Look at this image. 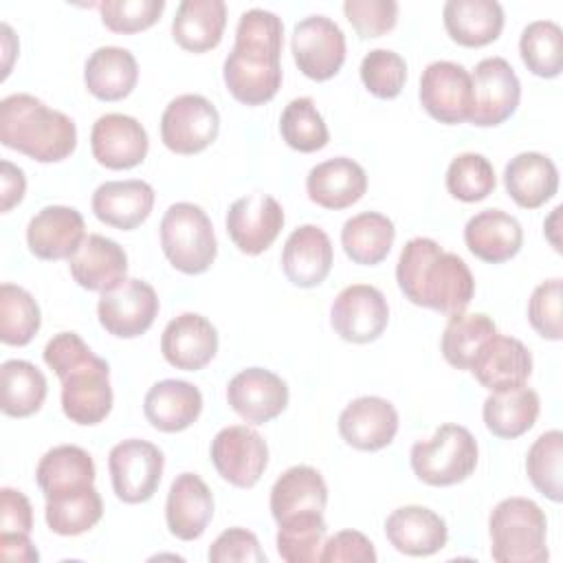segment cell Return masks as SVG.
I'll return each instance as SVG.
<instances>
[{
	"instance_id": "cell-1",
	"label": "cell",
	"mask_w": 563,
	"mask_h": 563,
	"mask_svg": "<svg viewBox=\"0 0 563 563\" xmlns=\"http://www.w3.org/2000/svg\"><path fill=\"white\" fill-rule=\"evenodd\" d=\"M284 22L266 9H249L240 15L235 44L224 59L227 90L246 106L271 101L282 88Z\"/></svg>"
},
{
	"instance_id": "cell-2",
	"label": "cell",
	"mask_w": 563,
	"mask_h": 563,
	"mask_svg": "<svg viewBox=\"0 0 563 563\" xmlns=\"http://www.w3.org/2000/svg\"><path fill=\"white\" fill-rule=\"evenodd\" d=\"M396 282L411 303L449 317L464 312L475 295L468 264L431 238H411L402 246Z\"/></svg>"
},
{
	"instance_id": "cell-3",
	"label": "cell",
	"mask_w": 563,
	"mask_h": 563,
	"mask_svg": "<svg viewBox=\"0 0 563 563\" xmlns=\"http://www.w3.org/2000/svg\"><path fill=\"white\" fill-rule=\"evenodd\" d=\"M0 143L37 163H59L75 152L77 128L42 99L15 92L0 101Z\"/></svg>"
},
{
	"instance_id": "cell-4",
	"label": "cell",
	"mask_w": 563,
	"mask_h": 563,
	"mask_svg": "<svg viewBox=\"0 0 563 563\" xmlns=\"http://www.w3.org/2000/svg\"><path fill=\"white\" fill-rule=\"evenodd\" d=\"M488 532L497 563H543L550 556L545 512L528 497L501 499L488 517Z\"/></svg>"
},
{
	"instance_id": "cell-5",
	"label": "cell",
	"mask_w": 563,
	"mask_h": 563,
	"mask_svg": "<svg viewBox=\"0 0 563 563\" xmlns=\"http://www.w3.org/2000/svg\"><path fill=\"white\" fill-rule=\"evenodd\" d=\"M477 440L462 427L446 422L429 440L411 446L409 462L416 477L429 486H453L468 479L477 466Z\"/></svg>"
},
{
	"instance_id": "cell-6",
	"label": "cell",
	"mask_w": 563,
	"mask_h": 563,
	"mask_svg": "<svg viewBox=\"0 0 563 563\" xmlns=\"http://www.w3.org/2000/svg\"><path fill=\"white\" fill-rule=\"evenodd\" d=\"M161 246L167 262L185 275L205 273L218 255L213 224L194 202H174L163 213Z\"/></svg>"
},
{
	"instance_id": "cell-7",
	"label": "cell",
	"mask_w": 563,
	"mask_h": 563,
	"mask_svg": "<svg viewBox=\"0 0 563 563\" xmlns=\"http://www.w3.org/2000/svg\"><path fill=\"white\" fill-rule=\"evenodd\" d=\"M62 383V411L75 424H99L112 409L110 365L95 352L66 369Z\"/></svg>"
},
{
	"instance_id": "cell-8",
	"label": "cell",
	"mask_w": 563,
	"mask_h": 563,
	"mask_svg": "<svg viewBox=\"0 0 563 563\" xmlns=\"http://www.w3.org/2000/svg\"><path fill=\"white\" fill-rule=\"evenodd\" d=\"M163 451L139 438L123 440L110 449L108 471L112 490L123 504H143L154 497L163 477Z\"/></svg>"
},
{
	"instance_id": "cell-9",
	"label": "cell",
	"mask_w": 563,
	"mask_h": 563,
	"mask_svg": "<svg viewBox=\"0 0 563 563\" xmlns=\"http://www.w3.org/2000/svg\"><path fill=\"white\" fill-rule=\"evenodd\" d=\"M220 132V114L202 95H178L161 117V141L174 154H198L207 150Z\"/></svg>"
},
{
	"instance_id": "cell-10",
	"label": "cell",
	"mask_w": 563,
	"mask_h": 563,
	"mask_svg": "<svg viewBox=\"0 0 563 563\" xmlns=\"http://www.w3.org/2000/svg\"><path fill=\"white\" fill-rule=\"evenodd\" d=\"M418 97L431 119L444 125L464 123L473 110L471 73L457 62H431L422 70Z\"/></svg>"
},
{
	"instance_id": "cell-11",
	"label": "cell",
	"mask_w": 563,
	"mask_h": 563,
	"mask_svg": "<svg viewBox=\"0 0 563 563\" xmlns=\"http://www.w3.org/2000/svg\"><path fill=\"white\" fill-rule=\"evenodd\" d=\"M158 314L156 290L136 277H125L110 290H103L97 303L101 328L119 339H134L147 332Z\"/></svg>"
},
{
	"instance_id": "cell-12",
	"label": "cell",
	"mask_w": 563,
	"mask_h": 563,
	"mask_svg": "<svg viewBox=\"0 0 563 563\" xmlns=\"http://www.w3.org/2000/svg\"><path fill=\"white\" fill-rule=\"evenodd\" d=\"M211 462L218 475L238 488H253L266 471V440L246 424H229L211 440Z\"/></svg>"
},
{
	"instance_id": "cell-13",
	"label": "cell",
	"mask_w": 563,
	"mask_h": 563,
	"mask_svg": "<svg viewBox=\"0 0 563 563\" xmlns=\"http://www.w3.org/2000/svg\"><path fill=\"white\" fill-rule=\"evenodd\" d=\"M473 110L468 121L477 128H495L510 119L521 99V84L504 57L482 59L473 75Z\"/></svg>"
},
{
	"instance_id": "cell-14",
	"label": "cell",
	"mask_w": 563,
	"mask_h": 563,
	"mask_svg": "<svg viewBox=\"0 0 563 563\" xmlns=\"http://www.w3.org/2000/svg\"><path fill=\"white\" fill-rule=\"evenodd\" d=\"M292 57L299 70L314 81L334 77L345 62V35L325 15H308L292 29Z\"/></svg>"
},
{
	"instance_id": "cell-15",
	"label": "cell",
	"mask_w": 563,
	"mask_h": 563,
	"mask_svg": "<svg viewBox=\"0 0 563 563\" xmlns=\"http://www.w3.org/2000/svg\"><path fill=\"white\" fill-rule=\"evenodd\" d=\"M330 323L343 341H376L389 323L387 299L376 286L369 284L345 286L330 306Z\"/></svg>"
},
{
	"instance_id": "cell-16",
	"label": "cell",
	"mask_w": 563,
	"mask_h": 563,
	"mask_svg": "<svg viewBox=\"0 0 563 563\" xmlns=\"http://www.w3.org/2000/svg\"><path fill=\"white\" fill-rule=\"evenodd\" d=\"M284 229V209L268 194H246L227 211V233L238 251L246 255L264 253Z\"/></svg>"
},
{
	"instance_id": "cell-17",
	"label": "cell",
	"mask_w": 563,
	"mask_h": 563,
	"mask_svg": "<svg viewBox=\"0 0 563 563\" xmlns=\"http://www.w3.org/2000/svg\"><path fill=\"white\" fill-rule=\"evenodd\" d=\"M90 150L95 161L108 169H132L145 161L150 139L134 117L108 112L90 130Z\"/></svg>"
},
{
	"instance_id": "cell-18",
	"label": "cell",
	"mask_w": 563,
	"mask_h": 563,
	"mask_svg": "<svg viewBox=\"0 0 563 563\" xmlns=\"http://www.w3.org/2000/svg\"><path fill=\"white\" fill-rule=\"evenodd\" d=\"M227 400L242 420L264 424L286 409L288 385L271 369L246 367L229 380Z\"/></svg>"
},
{
	"instance_id": "cell-19",
	"label": "cell",
	"mask_w": 563,
	"mask_h": 563,
	"mask_svg": "<svg viewBox=\"0 0 563 563\" xmlns=\"http://www.w3.org/2000/svg\"><path fill=\"white\" fill-rule=\"evenodd\" d=\"M471 374L488 391L521 387L532 374V354L515 336L495 332L475 354Z\"/></svg>"
},
{
	"instance_id": "cell-20",
	"label": "cell",
	"mask_w": 563,
	"mask_h": 563,
	"mask_svg": "<svg viewBox=\"0 0 563 563\" xmlns=\"http://www.w3.org/2000/svg\"><path fill=\"white\" fill-rule=\"evenodd\" d=\"M84 240V216L75 207L48 205L26 224L29 251L40 260H70Z\"/></svg>"
},
{
	"instance_id": "cell-21",
	"label": "cell",
	"mask_w": 563,
	"mask_h": 563,
	"mask_svg": "<svg viewBox=\"0 0 563 563\" xmlns=\"http://www.w3.org/2000/svg\"><path fill=\"white\" fill-rule=\"evenodd\" d=\"M339 433L358 451H380L398 433V411L380 396L354 398L339 416Z\"/></svg>"
},
{
	"instance_id": "cell-22",
	"label": "cell",
	"mask_w": 563,
	"mask_h": 563,
	"mask_svg": "<svg viewBox=\"0 0 563 563\" xmlns=\"http://www.w3.org/2000/svg\"><path fill=\"white\" fill-rule=\"evenodd\" d=\"M161 352L172 367L198 372L211 363L218 352V330L207 317L183 312L165 325Z\"/></svg>"
},
{
	"instance_id": "cell-23",
	"label": "cell",
	"mask_w": 563,
	"mask_h": 563,
	"mask_svg": "<svg viewBox=\"0 0 563 563\" xmlns=\"http://www.w3.org/2000/svg\"><path fill=\"white\" fill-rule=\"evenodd\" d=\"M213 517V495L196 473H180L169 486L165 501V521L180 541H194L205 534Z\"/></svg>"
},
{
	"instance_id": "cell-24",
	"label": "cell",
	"mask_w": 563,
	"mask_h": 563,
	"mask_svg": "<svg viewBox=\"0 0 563 563\" xmlns=\"http://www.w3.org/2000/svg\"><path fill=\"white\" fill-rule=\"evenodd\" d=\"M334 262V251L328 233L317 224L297 227L282 251V268L288 282L299 288L319 286Z\"/></svg>"
},
{
	"instance_id": "cell-25",
	"label": "cell",
	"mask_w": 563,
	"mask_h": 563,
	"mask_svg": "<svg viewBox=\"0 0 563 563\" xmlns=\"http://www.w3.org/2000/svg\"><path fill=\"white\" fill-rule=\"evenodd\" d=\"M385 537L407 556H431L446 545V521L427 506H400L385 519Z\"/></svg>"
},
{
	"instance_id": "cell-26",
	"label": "cell",
	"mask_w": 563,
	"mask_h": 563,
	"mask_svg": "<svg viewBox=\"0 0 563 563\" xmlns=\"http://www.w3.org/2000/svg\"><path fill=\"white\" fill-rule=\"evenodd\" d=\"M154 207V189L139 178L101 183L92 194V213L99 222L119 231H132L143 224Z\"/></svg>"
},
{
	"instance_id": "cell-27",
	"label": "cell",
	"mask_w": 563,
	"mask_h": 563,
	"mask_svg": "<svg viewBox=\"0 0 563 563\" xmlns=\"http://www.w3.org/2000/svg\"><path fill=\"white\" fill-rule=\"evenodd\" d=\"M306 191L308 198L323 209H347L367 191V174L356 161L334 156L308 172Z\"/></svg>"
},
{
	"instance_id": "cell-28",
	"label": "cell",
	"mask_w": 563,
	"mask_h": 563,
	"mask_svg": "<svg viewBox=\"0 0 563 563\" xmlns=\"http://www.w3.org/2000/svg\"><path fill=\"white\" fill-rule=\"evenodd\" d=\"M68 271L81 288L103 292L125 279L128 255L114 240L90 233L68 260Z\"/></svg>"
},
{
	"instance_id": "cell-29",
	"label": "cell",
	"mask_w": 563,
	"mask_h": 563,
	"mask_svg": "<svg viewBox=\"0 0 563 563\" xmlns=\"http://www.w3.org/2000/svg\"><path fill=\"white\" fill-rule=\"evenodd\" d=\"M202 411V394L194 383L165 378L154 383L143 400L147 422L163 433H178L191 427Z\"/></svg>"
},
{
	"instance_id": "cell-30",
	"label": "cell",
	"mask_w": 563,
	"mask_h": 563,
	"mask_svg": "<svg viewBox=\"0 0 563 563\" xmlns=\"http://www.w3.org/2000/svg\"><path fill=\"white\" fill-rule=\"evenodd\" d=\"M468 251L488 264L512 260L523 246V229L519 220L501 209H484L468 218L464 227Z\"/></svg>"
},
{
	"instance_id": "cell-31",
	"label": "cell",
	"mask_w": 563,
	"mask_h": 563,
	"mask_svg": "<svg viewBox=\"0 0 563 563\" xmlns=\"http://www.w3.org/2000/svg\"><path fill=\"white\" fill-rule=\"evenodd\" d=\"M504 187L523 209H537L554 198L559 189V169L541 152H521L504 167Z\"/></svg>"
},
{
	"instance_id": "cell-32",
	"label": "cell",
	"mask_w": 563,
	"mask_h": 563,
	"mask_svg": "<svg viewBox=\"0 0 563 563\" xmlns=\"http://www.w3.org/2000/svg\"><path fill=\"white\" fill-rule=\"evenodd\" d=\"M139 81L136 57L121 46H99L84 66V84L88 92L101 101L125 99Z\"/></svg>"
},
{
	"instance_id": "cell-33",
	"label": "cell",
	"mask_w": 563,
	"mask_h": 563,
	"mask_svg": "<svg viewBox=\"0 0 563 563\" xmlns=\"http://www.w3.org/2000/svg\"><path fill=\"white\" fill-rule=\"evenodd\" d=\"M442 18L449 37L466 48L495 42L504 29V9L495 0H449Z\"/></svg>"
},
{
	"instance_id": "cell-34",
	"label": "cell",
	"mask_w": 563,
	"mask_h": 563,
	"mask_svg": "<svg viewBox=\"0 0 563 563\" xmlns=\"http://www.w3.org/2000/svg\"><path fill=\"white\" fill-rule=\"evenodd\" d=\"M227 26L222 0H183L172 20L174 42L189 53H205L220 44Z\"/></svg>"
},
{
	"instance_id": "cell-35",
	"label": "cell",
	"mask_w": 563,
	"mask_h": 563,
	"mask_svg": "<svg viewBox=\"0 0 563 563\" xmlns=\"http://www.w3.org/2000/svg\"><path fill=\"white\" fill-rule=\"evenodd\" d=\"M35 479L44 499L79 490L95 484V462L81 446L59 444L40 457Z\"/></svg>"
},
{
	"instance_id": "cell-36",
	"label": "cell",
	"mask_w": 563,
	"mask_h": 563,
	"mask_svg": "<svg viewBox=\"0 0 563 563\" xmlns=\"http://www.w3.org/2000/svg\"><path fill=\"white\" fill-rule=\"evenodd\" d=\"M328 504V486L312 466L297 464L286 468L271 488V515L282 521L297 512H323Z\"/></svg>"
},
{
	"instance_id": "cell-37",
	"label": "cell",
	"mask_w": 563,
	"mask_h": 563,
	"mask_svg": "<svg viewBox=\"0 0 563 563\" xmlns=\"http://www.w3.org/2000/svg\"><path fill=\"white\" fill-rule=\"evenodd\" d=\"M539 411V394L521 385L504 391H490V396L484 400L482 418L493 435L515 440L534 427Z\"/></svg>"
},
{
	"instance_id": "cell-38",
	"label": "cell",
	"mask_w": 563,
	"mask_h": 563,
	"mask_svg": "<svg viewBox=\"0 0 563 563\" xmlns=\"http://www.w3.org/2000/svg\"><path fill=\"white\" fill-rule=\"evenodd\" d=\"M394 222L378 211H363L345 220L341 229V246L354 264H380L394 244Z\"/></svg>"
},
{
	"instance_id": "cell-39",
	"label": "cell",
	"mask_w": 563,
	"mask_h": 563,
	"mask_svg": "<svg viewBox=\"0 0 563 563\" xmlns=\"http://www.w3.org/2000/svg\"><path fill=\"white\" fill-rule=\"evenodd\" d=\"M0 407L11 418H29L46 400V376L29 361L9 358L0 367Z\"/></svg>"
},
{
	"instance_id": "cell-40",
	"label": "cell",
	"mask_w": 563,
	"mask_h": 563,
	"mask_svg": "<svg viewBox=\"0 0 563 563\" xmlns=\"http://www.w3.org/2000/svg\"><path fill=\"white\" fill-rule=\"evenodd\" d=\"M103 515V501L95 486L62 493L46 499L44 519L46 526L59 537H77L99 523Z\"/></svg>"
},
{
	"instance_id": "cell-41",
	"label": "cell",
	"mask_w": 563,
	"mask_h": 563,
	"mask_svg": "<svg viewBox=\"0 0 563 563\" xmlns=\"http://www.w3.org/2000/svg\"><path fill=\"white\" fill-rule=\"evenodd\" d=\"M277 552L286 563H317L323 537H325V519L323 512L308 510L290 515L277 521Z\"/></svg>"
},
{
	"instance_id": "cell-42",
	"label": "cell",
	"mask_w": 563,
	"mask_h": 563,
	"mask_svg": "<svg viewBox=\"0 0 563 563\" xmlns=\"http://www.w3.org/2000/svg\"><path fill=\"white\" fill-rule=\"evenodd\" d=\"M497 332L495 321L484 312L464 314L457 312L449 319L442 332V354L449 365L457 369H468L479 347Z\"/></svg>"
},
{
	"instance_id": "cell-43",
	"label": "cell",
	"mask_w": 563,
	"mask_h": 563,
	"mask_svg": "<svg viewBox=\"0 0 563 563\" xmlns=\"http://www.w3.org/2000/svg\"><path fill=\"white\" fill-rule=\"evenodd\" d=\"M519 55L532 75L559 77L563 68V29L552 20L530 22L521 31Z\"/></svg>"
},
{
	"instance_id": "cell-44",
	"label": "cell",
	"mask_w": 563,
	"mask_h": 563,
	"mask_svg": "<svg viewBox=\"0 0 563 563\" xmlns=\"http://www.w3.org/2000/svg\"><path fill=\"white\" fill-rule=\"evenodd\" d=\"M42 325L37 301L22 286L4 282L0 286V341L4 345H26Z\"/></svg>"
},
{
	"instance_id": "cell-45",
	"label": "cell",
	"mask_w": 563,
	"mask_h": 563,
	"mask_svg": "<svg viewBox=\"0 0 563 563\" xmlns=\"http://www.w3.org/2000/svg\"><path fill=\"white\" fill-rule=\"evenodd\" d=\"M279 132L288 147L310 154L328 145L330 132L310 97L292 99L279 119Z\"/></svg>"
},
{
	"instance_id": "cell-46",
	"label": "cell",
	"mask_w": 563,
	"mask_h": 563,
	"mask_svg": "<svg viewBox=\"0 0 563 563\" xmlns=\"http://www.w3.org/2000/svg\"><path fill=\"white\" fill-rule=\"evenodd\" d=\"M563 433L559 429H550L541 433L526 455V473L532 486L545 495L550 501H561L563 497Z\"/></svg>"
},
{
	"instance_id": "cell-47",
	"label": "cell",
	"mask_w": 563,
	"mask_h": 563,
	"mask_svg": "<svg viewBox=\"0 0 563 563\" xmlns=\"http://www.w3.org/2000/svg\"><path fill=\"white\" fill-rule=\"evenodd\" d=\"M497 176L484 154H457L446 169V189L462 202H479L495 191Z\"/></svg>"
},
{
	"instance_id": "cell-48",
	"label": "cell",
	"mask_w": 563,
	"mask_h": 563,
	"mask_svg": "<svg viewBox=\"0 0 563 563\" xmlns=\"http://www.w3.org/2000/svg\"><path fill=\"white\" fill-rule=\"evenodd\" d=\"M361 81L378 99H394L407 81L405 59L389 48H374L361 62Z\"/></svg>"
},
{
	"instance_id": "cell-49",
	"label": "cell",
	"mask_w": 563,
	"mask_h": 563,
	"mask_svg": "<svg viewBox=\"0 0 563 563\" xmlns=\"http://www.w3.org/2000/svg\"><path fill=\"white\" fill-rule=\"evenodd\" d=\"M101 22L112 33H139L150 29L163 13V0H103L97 4Z\"/></svg>"
},
{
	"instance_id": "cell-50",
	"label": "cell",
	"mask_w": 563,
	"mask_h": 563,
	"mask_svg": "<svg viewBox=\"0 0 563 563\" xmlns=\"http://www.w3.org/2000/svg\"><path fill=\"white\" fill-rule=\"evenodd\" d=\"M528 321L548 341H561V277L541 282L528 301Z\"/></svg>"
},
{
	"instance_id": "cell-51",
	"label": "cell",
	"mask_w": 563,
	"mask_h": 563,
	"mask_svg": "<svg viewBox=\"0 0 563 563\" xmlns=\"http://www.w3.org/2000/svg\"><path fill=\"white\" fill-rule=\"evenodd\" d=\"M343 13L358 37H380L396 26V0H345Z\"/></svg>"
},
{
	"instance_id": "cell-52",
	"label": "cell",
	"mask_w": 563,
	"mask_h": 563,
	"mask_svg": "<svg viewBox=\"0 0 563 563\" xmlns=\"http://www.w3.org/2000/svg\"><path fill=\"white\" fill-rule=\"evenodd\" d=\"M207 559L211 563H264L266 554L260 548L257 537L246 528H227L211 543Z\"/></svg>"
},
{
	"instance_id": "cell-53",
	"label": "cell",
	"mask_w": 563,
	"mask_h": 563,
	"mask_svg": "<svg viewBox=\"0 0 563 563\" xmlns=\"http://www.w3.org/2000/svg\"><path fill=\"white\" fill-rule=\"evenodd\" d=\"M374 543L358 530H341L330 537L319 554L321 563H376Z\"/></svg>"
},
{
	"instance_id": "cell-54",
	"label": "cell",
	"mask_w": 563,
	"mask_h": 563,
	"mask_svg": "<svg viewBox=\"0 0 563 563\" xmlns=\"http://www.w3.org/2000/svg\"><path fill=\"white\" fill-rule=\"evenodd\" d=\"M92 350L86 345V341L77 332H59L55 334L46 347H44V363L57 374V378L77 365L79 361L88 358Z\"/></svg>"
},
{
	"instance_id": "cell-55",
	"label": "cell",
	"mask_w": 563,
	"mask_h": 563,
	"mask_svg": "<svg viewBox=\"0 0 563 563\" xmlns=\"http://www.w3.org/2000/svg\"><path fill=\"white\" fill-rule=\"evenodd\" d=\"M33 528V508L22 490L4 486L0 490V532H24Z\"/></svg>"
},
{
	"instance_id": "cell-56",
	"label": "cell",
	"mask_w": 563,
	"mask_h": 563,
	"mask_svg": "<svg viewBox=\"0 0 563 563\" xmlns=\"http://www.w3.org/2000/svg\"><path fill=\"white\" fill-rule=\"evenodd\" d=\"M24 191H26L24 172L11 161H2L0 163V198H2L0 209L4 213L11 211L18 202H22Z\"/></svg>"
},
{
	"instance_id": "cell-57",
	"label": "cell",
	"mask_w": 563,
	"mask_h": 563,
	"mask_svg": "<svg viewBox=\"0 0 563 563\" xmlns=\"http://www.w3.org/2000/svg\"><path fill=\"white\" fill-rule=\"evenodd\" d=\"M0 556L4 561H40V552L24 532H0Z\"/></svg>"
},
{
	"instance_id": "cell-58",
	"label": "cell",
	"mask_w": 563,
	"mask_h": 563,
	"mask_svg": "<svg viewBox=\"0 0 563 563\" xmlns=\"http://www.w3.org/2000/svg\"><path fill=\"white\" fill-rule=\"evenodd\" d=\"M561 207H554V211H552V216L545 220V235H548V240H550V244L554 246V251H561V242H559V235H556V231H559V218H561Z\"/></svg>"
}]
</instances>
